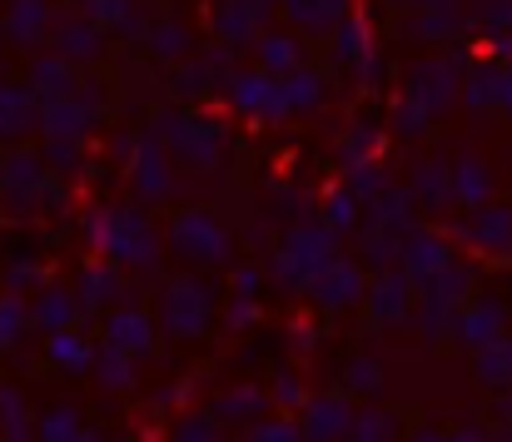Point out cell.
<instances>
[{
	"instance_id": "6da1fadb",
	"label": "cell",
	"mask_w": 512,
	"mask_h": 442,
	"mask_svg": "<svg viewBox=\"0 0 512 442\" xmlns=\"http://www.w3.org/2000/svg\"><path fill=\"white\" fill-rule=\"evenodd\" d=\"M95 244H100L110 259L130 264V269H155V259H160V234H155L150 219L135 214V209H110V214H100V219H95Z\"/></svg>"
},
{
	"instance_id": "7a4b0ae2",
	"label": "cell",
	"mask_w": 512,
	"mask_h": 442,
	"mask_svg": "<svg viewBox=\"0 0 512 442\" xmlns=\"http://www.w3.org/2000/svg\"><path fill=\"white\" fill-rule=\"evenodd\" d=\"M160 135H165V145L174 149V159H184V164H214L219 159V149H224V135H219V125H209V120H199V115H160V125H155Z\"/></svg>"
},
{
	"instance_id": "3957f363",
	"label": "cell",
	"mask_w": 512,
	"mask_h": 442,
	"mask_svg": "<svg viewBox=\"0 0 512 442\" xmlns=\"http://www.w3.org/2000/svg\"><path fill=\"white\" fill-rule=\"evenodd\" d=\"M170 239L189 264H224V259H229V234H224V224H219L214 214H204V209L179 214Z\"/></svg>"
},
{
	"instance_id": "277c9868",
	"label": "cell",
	"mask_w": 512,
	"mask_h": 442,
	"mask_svg": "<svg viewBox=\"0 0 512 442\" xmlns=\"http://www.w3.org/2000/svg\"><path fill=\"white\" fill-rule=\"evenodd\" d=\"M329 249H334V234L329 229H299L284 239V254H279V279L284 284H314V274L329 264Z\"/></svg>"
},
{
	"instance_id": "5b68a950",
	"label": "cell",
	"mask_w": 512,
	"mask_h": 442,
	"mask_svg": "<svg viewBox=\"0 0 512 442\" xmlns=\"http://www.w3.org/2000/svg\"><path fill=\"white\" fill-rule=\"evenodd\" d=\"M209 308H214V298H209V289L199 279H179L165 294V328L174 338H194L209 323Z\"/></svg>"
},
{
	"instance_id": "8992f818",
	"label": "cell",
	"mask_w": 512,
	"mask_h": 442,
	"mask_svg": "<svg viewBox=\"0 0 512 442\" xmlns=\"http://www.w3.org/2000/svg\"><path fill=\"white\" fill-rule=\"evenodd\" d=\"M90 120H95V110H85L75 95L70 100H50V105H40V130L50 135V140H70V145H80L85 140V130H90Z\"/></svg>"
},
{
	"instance_id": "52a82bcc",
	"label": "cell",
	"mask_w": 512,
	"mask_h": 442,
	"mask_svg": "<svg viewBox=\"0 0 512 442\" xmlns=\"http://www.w3.org/2000/svg\"><path fill=\"white\" fill-rule=\"evenodd\" d=\"M398 254H403V264H408L413 279H438L453 264V249L443 244V234H408L398 244Z\"/></svg>"
},
{
	"instance_id": "ba28073f",
	"label": "cell",
	"mask_w": 512,
	"mask_h": 442,
	"mask_svg": "<svg viewBox=\"0 0 512 442\" xmlns=\"http://www.w3.org/2000/svg\"><path fill=\"white\" fill-rule=\"evenodd\" d=\"M448 95H458V75H453V65H443V60H423V65L413 70V90H408V100L423 105V110H438V105H448Z\"/></svg>"
},
{
	"instance_id": "9c48e42d",
	"label": "cell",
	"mask_w": 512,
	"mask_h": 442,
	"mask_svg": "<svg viewBox=\"0 0 512 442\" xmlns=\"http://www.w3.org/2000/svg\"><path fill=\"white\" fill-rule=\"evenodd\" d=\"M234 105H239L244 115H264V120L289 115L284 100H279V80H269V75H239V80H234Z\"/></svg>"
},
{
	"instance_id": "30bf717a",
	"label": "cell",
	"mask_w": 512,
	"mask_h": 442,
	"mask_svg": "<svg viewBox=\"0 0 512 442\" xmlns=\"http://www.w3.org/2000/svg\"><path fill=\"white\" fill-rule=\"evenodd\" d=\"M40 105H50V100H70L75 95V75H70V65L60 60V55H40L35 65H30V85H25Z\"/></svg>"
},
{
	"instance_id": "8fae6325",
	"label": "cell",
	"mask_w": 512,
	"mask_h": 442,
	"mask_svg": "<svg viewBox=\"0 0 512 442\" xmlns=\"http://www.w3.org/2000/svg\"><path fill=\"white\" fill-rule=\"evenodd\" d=\"M40 120V105L25 85H0V140H15L25 135L30 125Z\"/></svg>"
},
{
	"instance_id": "7c38bea8",
	"label": "cell",
	"mask_w": 512,
	"mask_h": 442,
	"mask_svg": "<svg viewBox=\"0 0 512 442\" xmlns=\"http://www.w3.org/2000/svg\"><path fill=\"white\" fill-rule=\"evenodd\" d=\"M314 294L324 298V303H353V298L363 294V274H358V264L329 259V264L314 274Z\"/></svg>"
},
{
	"instance_id": "4fadbf2b",
	"label": "cell",
	"mask_w": 512,
	"mask_h": 442,
	"mask_svg": "<svg viewBox=\"0 0 512 442\" xmlns=\"http://www.w3.org/2000/svg\"><path fill=\"white\" fill-rule=\"evenodd\" d=\"M135 189L145 199H165L170 194V164L160 140H140V159H135Z\"/></svg>"
},
{
	"instance_id": "5bb4252c",
	"label": "cell",
	"mask_w": 512,
	"mask_h": 442,
	"mask_svg": "<svg viewBox=\"0 0 512 442\" xmlns=\"http://www.w3.org/2000/svg\"><path fill=\"white\" fill-rule=\"evenodd\" d=\"M45 25H50V5H45V0H10V15H5V30H10V40H20V45H35Z\"/></svg>"
},
{
	"instance_id": "9a60e30c",
	"label": "cell",
	"mask_w": 512,
	"mask_h": 442,
	"mask_svg": "<svg viewBox=\"0 0 512 442\" xmlns=\"http://www.w3.org/2000/svg\"><path fill=\"white\" fill-rule=\"evenodd\" d=\"M284 15L304 30H324L334 20H348V0H284Z\"/></svg>"
},
{
	"instance_id": "2e32d148",
	"label": "cell",
	"mask_w": 512,
	"mask_h": 442,
	"mask_svg": "<svg viewBox=\"0 0 512 442\" xmlns=\"http://www.w3.org/2000/svg\"><path fill=\"white\" fill-rule=\"evenodd\" d=\"M100 55V25L95 20H65L60 25V60H95Z\"/></svg>"
},
{
	"instance_id": "e0dca14e",
	"label": "cell",
	"mask_w": 512,
	"mask_h": 442,
	"mask_svg": "<svg viewBox=\"0 0 512 442\" xmlns=\"http://www.w3.org/2000/svg\"><path fill=\"white\" fill-rule=\"evenodd\" d=\"M279 100H284V110H289V115H294V110H314V105L324 100V85H319V75L294 70V75H284V80H279Z\"/></svg>"
},
{
	"instance_id": "ac0fdd59",
	"label": "cell",
	"mask_w": 512,
	"mask_h": 442,
	"mask_svg": "<svg viewBox=\"0 0 512 442\" xmlns=\"http://www.w3.org/2000/svg\"><path fill=\"white\" fill-rule=\"evenodd\" d=\"M488 189H493L488 169H483L473 154H463V159H458V174H453V194L473 209V204H483V199H488Z\"/></svg>"
},
{
	"instance_id": "d6986e66",
	"label": "cell",
	"mask_w": 512,
	"mask_h": 442,
	"mask_svg": "<svg viewBox=\"0 0 512 442\" xmlns=\"http://www.w3.org/2000/svg\"><path fill=\"white\" fill-rule=\"evenodd\" d=\"M105 333H110V348H115V353L150 348V323H145V313H115Z\"/></svg>"
},
{
	"instance_id": "ffe728a7",
	"label": "cell",
	"mask_w": 512,
	"mask_h": 442,
	"mask_svg": "<svg viewBox=\"0 0 512 442\" xmlns=\"http://www.w3.org/2000/svg\"><path fill=\"white\" fill-rule=\"evenodd\" d=\"M343 428H348V408H343L339 398H324V403H314V413H309V423H304V433H309L314 442L339 438Z\"/></svg>"
},
{
	"instance_id": "44dd1931",
	"label": "cell",
	"mask_w": 512,
	"mask_h": 442,
	"mask_svg": "<svg viewBox=\"0 0 512 442\" xmlns=\"http://www.w3.org/2000/svg\"><path fill=\"white\" fill-rule=\"evenodd\" d=\"M259 20H264V10H254L249 0H229V5L219 10V35H224V40H249V35L259 30Z\"/></svg>"
},
{
	"instance_id": "7402d4cb",
	"label": "cell",
	"mask_w": 512,
	"mask_h": 442,
	"mask_svg": "<svg viewBox=\"0 0 512 442\" xmlns=\"http://www.w3.org/2000/svg\"><path fill=\"white\" fill-rule=\"evenodd\" d=\"M259 55H264V70L259 75H294L299 70V50L289 35H264L259 40Z\"/></svg>"
},
{
	"instance_id": "603a6c76",
	"label": "cell",
	"mask_w": 512,
	"mask_h": 442,
	"mask_svg": "<svg viewBox=\"0 0 512 442\" xmlns=\"http://www.w3.org/2000/svg\"><path fill=\"white\" fill-rule=\"evenodd\" d=\"M463 338L468 343H498L503 338V308H493V303H483V308H473V313H463Z\"/></svg>"
},
{
	"instance_id": "cb8c5ba5",
	"label": "cell",
	"mask_w": 512,
	"mask_h": 442,
	"mask_svg": "<svg viewBox=\"0 0 512 442\" xmlns=\"http://www.w3.org/2000/svg\"><path fill=\"white\" fill-rule=\"evenodd\" d=\"M75 318V298L60 294V289H45L40 303H35V323L50 328V333H65V323Z\"/></svg>"
},
{
	"instance_id": "d4e9b609",
	"label": "cell",
	"mask_w": 512,
	"mask_h": 442,
	"mask_svg": "<svg viewBox=\"0 0 512 442\" xmlns=\"http://www.w3.org/2000/svg\"><path fill=\"white\" fill-rule=\"evenodd\" d=\"M478 244L483 249H512V214L508 209H483L478 214Z\"/></svg>"
},
{
	"instance_id": "484cf974",
	"label": "cell",
	"mask_w": 512,
	"mask_h": 442,
	"mask_svg": "<svg viewBox=\"0 0 512 442\" xmlns=\"http://www.w3.org/2000/svg\"><path fill=\"white\" fill-rule=\"evenodd\" d=\"M334 50H339V60L348 65H358V60H368V25L358 20V15H348L339 30V40H334Z\"/></svg>"
},
{
	"instance_id": "4316f807",
	"label": "cell",
	"mask_w": 512,
	"mask_h": 442,
	"mask_svg": "<svg viewBox=\"0 0 512 442\" xmlns=\"http://www.w3.org/2000/svg\"><path fill=\"white\" fill-rule=\"evenodd\" d=\"M478 368H483V378H488V383H512V338L488 343V348H483V358H478Z\"/></svg>"
},
{
	"instance_id": "83f0119b",
	"label": "cell",
	"mask_w": 512,
	"mask_h": 442,
	"mask_svg": "<svg viewBox=\"0 0 512 442\" xmlns=\"http://www.w3.org/2000/svg\"><path fill=\"white\" fill-rule=\"evenodd\" d=\"M403 303H408V279L388 274V279L378 284V294H373V308H378L383 318H398V313H403Z\"/></svg>"
},
{
	"instance_id": "f1b7e54d",
	"label": "cell",
	"mask_w": 512,
	"mask_h": 442,
	"mask_svg": "<svg viewBox=\"0 0 512 442\" xmlns=\"http://www.w3.org/2000/svg\"><path fill=\"white\" fill-rule=\"evenodd\" d=\"M20 333H25V298L5 294L0 298V348H10Z\"/></svg>"
},
{
	"instance_id": "f546056e",
	"label": "cell",
	"mask_w": 512,
	"mask_h": 442,
	"mask_svg": "<svg viewBox=\"0 0 512 442\" xmlns=\"http://www.w3.org/2000/svg\"><path fill=\"white\" fill-rule=\"evenodd\" d=\"M448 189H453V184H448V169H443L438 159H428V164L418 169V194H423L428 204H443Z\"/></svg>"
},
{
	"instance_id": "4dcf8cb0",
	"label": "cell",
	"mask_w": 512,
	"mask_h": 442,
	"mask_svg": "<svg viewBox=\"0 0 512 442\" xmlns=\"http://www.w3.org/2000/svg\"><path fill=\"white\" fill-rule=\"evenodd\" d=\"M50 358H55V363H70V368H85L90 348H85L80 333H50Z\"/></svg>"
},
{
	"instance_id": "1f68e13d",
	"label": "cell",
	"mask_w": 512,
	"mask_h": 442,
	"mask_svg": "<svg viewBox=\"0 0 512 442\" xmlns=\"http://www.w3.org/2000/svg\"><path fill=\"white\" fill-rule=\"evenodd\" d=\"M80 289H85V303H105V298L120 294V279H115L110 269H100V264H95V269H85V274H80Z\"/></svg>"
},
{
	"instance_id": "d6a6232c",
	"label": "cell",
	"mask_w": 512,
	"mask_h": 442,
	"mask_svg": "<svg viewBox=\"0 0 512 442\" xmlns=\"http://www.w3.org/2000/svg\"><path fill=\"white\" fill-rule=\"evenodd\" d=\"M468 105H473V110L498 105V65H493V70H478V75L468 80Z\"/></svg>"
},
{
	"instance_id": "836d02e7",
	"label": "cell",
	"mask_w": 512,
	"mask_h": 442,
	"mask_svg": "<svg viewBox=\"0 0 512 442\" xmlns=\"http://www.w3.org/2000/svg\"><path fill=\"white\" fill-rule=\"evenodd\" d=\"M90 10H95V25H115V30H135V10H130V0H90Z\"/></svg>"
},
{
	"instance_id": "e575fe53",
	"label": "cell",
	"mask_w": 512,
	"mask_h": 442,
	"mask_svg": "<svg viewBox=\"0 0 512 442\" xmlns=\"http://www.w3.org/2000/svg\"><path fill=\"white\" fill-rule=\"evenodd\" d=\"M45 442H85V438H80V423H75V413H70V408H55V413L45 418Z\"/></svg>"
},
{
	"instance_id": "d590c367",
	"label": "cell",
	"mask_w": 512,
	"mask_h": 442,
	"mask_svg": "<svg viewBox=\"0 0 512 442\" xmlns=\"http://www.w3.org/2000/svg\"><path fill=\"white\" fill-rule=\"evenodd\" d=\"M150 45L165 55V60H174V55H184V45H189V35L179 30V25H160L155 35H150Z\"/></svg>"
},
{
	"instance_id": "8d00e7d4",
	"label": "cell",
	"mask_w": 512,
	"mask_h": 442,
	"mask_svg": "<svg viewBox=\"0 0 512 442\" xmlns=\"http://www.w3.org/2000/svg\"><path fill=\"white\" fill-rule=\"evenodd\" d=\"M358 224V199L353 194H334L329 199V229H353Z\"/></svg>"
},
{
	"instance_id": "74e56055",
	"label": "cell",
	"mask_w": 512,
	"mask_h": 442,
	"mask_svg": "<svg viewBox=\"0 0 512 442\" xmlns=\"http://www.w3.org/2000/svg\"><path fill=\"white\" fill-rule=\"evenodd\" d=\"M368 259H373V264H393V259H398V239H393V234H373V239H368Z\"/></svg>"
},
{
	"instance_id": "f35d334b",
	"label": "cell",
	"mask_w": 512,
	"mask_h": 442,
	"mask_svg": "<svg viewBox=\"0 0 512 442\" xmlns=\"http://www.w3.org/2000/svg\"><path fill=\"white\" fill-rule=\"evenodd\" d=\"M448 30H453L448 10H428V20H413V35H448Z\"/></svg>"
},
{
	"instance_id": "ab89813d",
	"label": "cell",
	"mask_w": 512,
	"mask_h": 442,
	"mask_svg": "<svg viewBox=\"0 0 512 442\" xmlns=\"http://www.w3.org/2000/svg\"><path fill=\"white\" fill-rule=\"evenodd\" d=\"M373 145H378V140H373V130H358V135H353V145L343 149V159H348V164H363V154H373Z\"/></svg>"
},
{
	"instance_id": "60d3db41",
	"label": "cell",
	"mask_w": 512,
	"mask_h": 442,
	"mask_svg": "<svg viewBox=\"0 0 512 442\" xmlns=\"http://www.w3.org/2000/svg\"><path fill=\"white\" fill-rule=\"evenodd\" d=\"M254 442H299V433H294L289 423H269V428H264Z\"/></svg>"
},
{
	"instance_id": "b9f144b4",
	"label": "cell",
	"mask_w": 512,
	"mask_h": 442,
	"mask_svg": "<svg viewBox=\"0 0 512 442\" xmlns=\"http://www.w3.org/2000/svg\"><path fill=\"white\" fill-rule=\"evenodd\" d=\"M488 20L493 25H512V0H488Z\"/></svg>"
},
{
	"instance_id": "7bdbcfd3",
	"label": "cell",
	"mask_w": 512,
	"mask_h": 442,
	"mask_svg": "<svg viewBox=\"0 0 512 442\" xmlns=\"http://www.w3.org/2000/svg\"><path fill=\"white\" fill-rule=\"evenodd\" d=\"M498 105L512 115V70H498Z\"/></svg>"
},
{
	"instance_id": "ee69618b",
	"label": "cell",
	"mask_w": 512,
	"mask_h": 442,
	"mask_svg": "<svg viewBox=\"0 0 512 442\" xmlns=\"http://www.w3.org/2000/svg\"><path fill=\"white\" fill-rule=\"evenodd\" d=\"M179 442H214V433H209V428H199V423H194V428H184V433H179Z\"/></svg>"
},
{
	"instance_id": "f6af8a7d",
	"label": "cell",
	"mask_w": 512,
	"mask_h": 442,
	"mask_svg": "<svg viewBox=\"0 0 512 442\" xmlns=\"http://www.w3.org/2000/svg\"><path fill=\"white\" fill-rule=\"evenodd\" d=\"M353 373H358V378H353V383H358V388H373V363H358V368H353Z\"/></svg>"
},
{
	"instance_id": "bcb514c9",
	"label": "cell",
	"mask_w": 512,
	"mask_h": 442,
	"mask_svg": "<svg viewBox=\"0 0 512 442\" xmlns=\"http://www.w3.org/2000/svg\"><path fill=\"white\" fill-rule=\"evenodd\" d=\"M249 5H254V10H269V5H274V0H249Z\"/></svg>"
}]
</instances>
